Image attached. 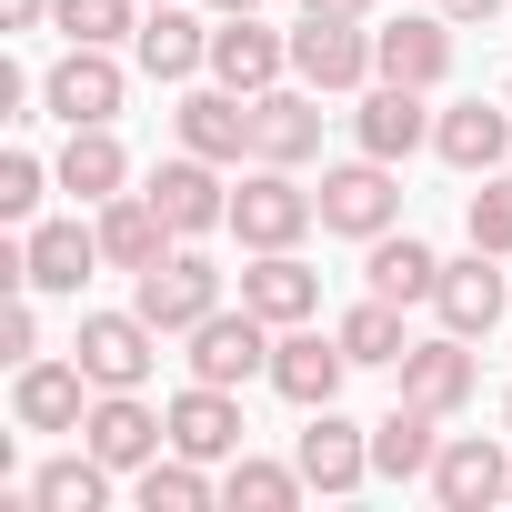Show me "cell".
Wrapping results in <instances>:
<instances>
[{"label":"cell","instance_id":"obj_1","mask_svg":"<svg viewBox=\"0 0 512 512\" xmlns=\"http://www.w3.org/2000/svg\"><path fill=\"white\" fill-rule=\"evenodd\" d=\"M312 221H322V191H302L282 161H262V171L231 191V231H241V251H292Z\"/></svg>","mask_w":512,"mask_h":512},{"label":"cell","instance_id":"obj_2","mask_svg":"<svg viewBox=\"0 0 512 512\" xmlns=\"http://www.w3.org/2000/svg\"><path fill=\"white\" fill-rule=\"evenodd\" d=\"M141 292H131V312L151 322V332H191V322H211L221 312V272L201 262V251H161L151 272H131Z\"/></svg>","mask_w":512,"mask_h":512},{"label":"cell","instance_id":"obj_3","mask_svg":"<svg viewBox=\"0 0 512 512\" xmlns=\"http://www.w3.org/2000/svg\"><path fill=\"white\" fill-rule=\"evenodd\" d=\"M181 342H191V382H221V392H231V382H251V372H272V322L251 312V302H241V312L221 302V312H211V322H191Z\"/></svg>","mask_w":512,"mask_h":512},{"label":"cell","instance_id":"obj_4","mask_svg":"<svg viewBox=\"0 0 512 512\" xmlns=\"http://www.w3.org/2000/svg\"><path fill=\"white\" fill-rule=\"evenodd\" d=\"M402 221V191H392V161H342V171H322V231H342V241H382Z\"/></svg>","mask_w":512,"mask_h":512},{"label":"cell","instance_id":"obj_5","mask_svg":"<svg viewBox=\"0 0 512 512\" xmlns=\"http://www.w3.org/2000/svg\"><path fill=\"white\" fill-rule=\"evenodd\" d=\"M71 352H81L91 392H141V382H151V362H161V332H151L141 312H91Z\"/></svg>","mask_w":512,"mask_h":512},{"label":"cell","instance_id":"obj_6","mask_svg":"<svg viewBox=\"0 0 512 512\" xmlns=\"http://www.w3.org/2000/svg\"><path fill=\"white\" fill-rule=\"evenodd\" d=\"M282 71H292V41L262 31V11H221V21H211V81H221V91L262 101Z\"/></svg>","mask_w":512,"mask_h":512},{"label":"cell","instance_id":"obj_7","mask_svg":"<svg viewBox=\"0 0 512 512\" xmlns=\"http://www.w3.org/2000/svg\"><path fill=\"white\" fill-rule=\"evenodd\" d=\"M292 71H302L312 91H362V81H382L372 31H362V21H322V11H302V31H292Z\"/></svg>","mask_w":512,"mask_h":512},{"label":"cell","instance_id":"obj_8","mask_svg":"<svg viewBox=\"0 0 512 512\" xmlns=\"http://www.w3.org/2000/svg\"><path fill=\"white\" fill-rule=\"evenodd\" d=\"M141 191L161 201V221H171L181 241H201V231H231V191H221V161H201V151L161 161V171H151Z\"/></svg>","mask_w":512,"mask_h":512},{"label":"cell","instance_id":"obj_9","mask_svg":"<svg viewBox=\"0 0 512 512\" xmlns=\"http://www.w3.org/2000/svg\"><path fill=\"white\" fill-rule=\"evenodd\" d=\"M342 372H352V352H342V332L322 342V332H302V322H292V332L272 342V372H262V382H272L282 402H302V412H322V402H342Z\"/></svg>","mask_w":512,"mask_h":512},{"label":"cell","instance_id":"obj_10","mask_svg":"<svg viewBox=\"0 0 512 512\" xmlns=\"http://www.w3.org/2000/svg\"><path fill=\"white\" fill-rule=\"evenodd\" d=\"M432 502H442V512H492V502H512V462H502V442H482V432L442 442V452H432Z\"/></svg>","mask_w":512,"mask_h":512},{"label":"cell","instance_id":"obj_11","mask_svg":"<svg viewBox=\"0 0 512 512\" xmlns=\"http://www.w3.org/2000/svg\"><path fill=\"white\" fill-rule=\"evenodd\" d=\"M41 101H51L71 131H91V121H111V111H121V61H111V51H91V41H71V51L51 61Z\"/></svg>","mask_w":512,"mask_h":512},{"label":"cell","instance_id":"obj_12","mask_svg":"<svg viewBox=\"0 0 512 512\" xmlns=\"http://www.w3.org/2000/svg\"><path fill=\"white\" fill-rule=\"evenodd\" d=\"M91 372H81V352L71 362H21V382H11V422L21 432H81L91 422Z\"/></svg>","mask_w":512,"mask_h":512},{"label":"cell","instance_id":"obj_13","mask_svg":"<svg viewBox=\"0 0 512 512\" xmlns=\"http://www.w3.org/2000/svg\"><path fill=\"white\" fill-rule=\"evenodd\" d=\"M81 442H91L111 472H141V462L171 442V412H151L141 392H101V402H91V422H81Z\"/></svg>","mask_w":512,"mask_h":512},{"label":"cell","instance_id":"obj_14","mask_svg":"<svg viewBox=\"0 0 512 512\" xmlns=\"http://www.w3.org/2000/svg\"><path fill=\"white\" fill-rule=\"evenodd\" d=\"M432 312H442V332H462V342H482V332L512 312V282L492 272V251H472V262H442V282H432Z\"/></svg>","mask_w":512,"mask_h":512},{"label":"cell","instance_id":"obj_15","mask_svg":"<svg viewBox=\"0 0 512 512\" xmlns=\"http://www.w3.org/2000/svg\"><path fill=\"white\" fill-rule=\"evenodd\" d=\"M352 141H362L372 161H412V151L432 141L422 91H412V81H372V91H362V111H352Z\"/></svg>","mask_w":512,"mask_h":512},{"label":"cell","instance_id":"obj_16","mask_svg":"<svg viewBox=\"0 0 512 512\" xmlns=\"http://www.w3.org/2000/svg\"><path fill=\"white\" fill-rule=\"evenodd\" d=\"M392 372H402V402H422V412H462V402H472V382H482V362H472V342H462V332L412 342Z\"/></svg>","mask_w":512,"mask_h":512},{"label":"cell","instance_id":"obj_17","mask_svg":"<svg viewBox=\"0 0 512 512\" xmlns=\"http://www.w3.org/2000/svg\"><path fill=\"white\" fill-rule=\"evenodd\" d=\"M292 462H302V482H312V492H362V482H372V432H362V422H342V412L322 402Z\"/></svg>","mask_w":512,"mask_h":512},{"label":"cell","instance_id":"obj_18","mask_svg":"<svg viewBox=\"0 0 512 512\" xmlns=\"http://www.w3.org/2000/svg\"><path fill=\"white\" fill-rule=\"evenodd\" d=\"M312 151H322V101H312V81H302V91H262V101H251V161L302 171Z\"/></svg>","mask_w":512,"mask_h":512},{"label":"cell","instance_id":"obj_19","mask_svg":"<svg viewBox=\"0 0 512 512\" xmlns=\"http://www.w3.org/2000/svg\"><path fill=\"white\" fill-rule=\"evenodd\" d=\"M241 302L262 312L272 332H292V322H312V312H322V272H312V262H292V251H251Z\"/></svg>","mask_w":512,"mask_h":512},{"label":"cell","instance_id":"obj_20","mask_svg":"<svg viewBox=\"0 0 512 512\" xmlns=\"http://www.w3.org/2000/svg\"><path fill=\"white\" fill-rule=\"evenodd\" d=\"M91 231H101V262H111V272H151L161 251L181 241V231L161 221V201H151V191H121V201H101V221H91Z\"/></svg>","mask_w":512,"mask_h":512},{"label":"cell","instance_id":"obj_21","mask_svg":"<svg viewBox=\"0 0 512 512\" xmlns=\"http://www.w3.org/2000/svg\"><path fill=\"white\" fill-rule=\"evenodd\" d=\"M91 272H101V231H81V221H41L21 241V282L31 292H81Z\"/></svg>","mask_w":512,"mask_h":512},{"label":"cell","instance_id":"obj_22","mask_svg":"<svg viewBox=\"0 0 512 512\" xmlns=\"http://www.w3.org/2000/svg\"><path fill=\"white\" fill-rule=\"evenodd\" d=\"M171 131H181V151H201V161H241L251 151V101L241 91H191L181 111H171Z\"/></svg>","mask_w":512,"mask_h":512},{"label":"cell","instance_id":"obj_23","mask_svg":"<svg viewBox=\"0 0 512 512\" xmlns=\"http://www.w3.org/2000/svg\"><path fill=\"white\" fill-rule=\"evenodd\" d=\"M171 452H191V462H231V452H241V402H231L221 382H191V392L171 402Z\"/></svg>","mask_w":512,"mask_h":512},{"label":"cell","instance_id":"obj_24","mask_svg":"<svg viewBox=\"0 0 512 512\" xmlns=\"http://www.w3.org/2000/svg\"><path fill=\"white\" fill-rule=\"evenodd\" d=\"M432 151L452 171H512V111H482V101L432 111Z\"/></svg>","mask_w":512,"mask_h":512},{"label":"cell","instance_id":"obj_25","mask_svg":"<svg viewBox=\"0 0 512 512\" xmlns=\"http://www.w3.org/2000/svg\"><path fill=\"white\" fill-rule=\"evenodd\" d=\"M131 51H141V71H151V81H191V71H211V31H201L191 11H171V0L131 31Z\"/></svg>","mask_w":512,"mask_h":512},{"label":"cell","instance_id":"obj_26","mask_svg":"<svg viewBox=\"0 0 512 512\" xmlns=\"http://www.w3.org/2000/svg\"><path fill=\"white\" fill-rule=\"evenodd\" d=\"M372 61H382V81L432 91L452 71V21H392V31H372Z\"/></svg>","mask_w":512,"mask_h":512},{"label":"cell","instance_id":"obj_27","mask_svg":"<svg viewBox=\"0 0 512 512\" xmlns=\"http://www.w3.org/2000/svg\"><path fill=\"white\" fill-rule=\"evenodd\" d=\"M432 422H442V412L392 402V412L372 422V472H382V482H432V452H442V442H432Z\"/></svg>","mask_w":512,"mask_h":512},{"label":"cell","instance_id":"obj_28","mask_svg":"<svg viewBox=\"0 0 512 512\" xmlns=\"http://www.w3.org/2000/svg\"><path fill=\"white\" fill-rule=\"evenodd\" d=\"M121 181H131V151L111 141V121L71 131V151H61V191H81V201H121Z\"/></svg>","mask_w":512,"mask_h":512},{"label":"cell","instance_id":"obj_29","mask_svg":"<svg viewBox=\"0 0 512 512\" xmlns=\"http://www.w3.org/2000/svg\"><path fill=\"white\" fill-rule=\"evenodd\" d=\"M101 502H111V462H101L91 442H81L71 462H41V472H31V512H101Z\"/></svg>","mask_w":512,"mask_h":512},{"label":"cell","instance_id":"obj_30","mask_svg":"<svg viewBox=\"0 0 512 512\" xmlns=\"http://www.w3.org/2000/svg\"><path fill=\"white\" fill-rule=\"evenodd\" d=\"M312 482H302V462H251V452H231V472H221V502L231 512H292Z\"/></svg>","mask_w":512,"mask_h":512},{"label":"cell","instance_id":"obj_31","mask_svg":"<svg viewBox=\"0 0 512 512\" xmlns=\"http://www.w3.org/2000/svg\"><path fill=\"white\" fill-rule=\"evenodd\" d=\"M432 282H442V262H432L412 231H382L372 241V292L382 302H432Z\"/></svg>","mask_w":512,"mask_h":512},{"label":"cell","instance_id":"obj_32","mask_svg":"<svg viewBox=\"0 0 512 512\" xmlns=\"http://www.w3.org/2000/svg\"><path fill=\"white\" fill-rule=\"evenodd\" d=\"M342 352H352V372L402 362V352H412V342H402V302H382V292H372V302H352V312H342Z\"/></svg>","mask_w":512,"mask_h":512},{"label":"cell","instance_id":"obj_33","mask_svg":"<svg viewBox=\"0 0 512 512\" xmlns=\"http://www.w3.org/2000/svg\"><path fill=\"white\" fill-rule=\"evenodd\" d=\"M131 482H141V512H201V502H211V472H201L191 452H151Z\"/></svg>","mask_w":512,"mask_h":512},{"label":"cell","instance_id":"obj_34","mask_svg":"<svg viewBox=\"0 0 512 512\" xmlns=\"http://www.w3.org/2000/svg\"><path fill=\"white\" fill-rule=\"evenodd\" d=\"M131 11H141V0H61V11H51V21H61L71 41H91V51H111L121 31H141Z\"/></svg>","mask_w":512,"mask_h":512},{"label":"cell","instance_id":"obj_35","mask_svg":"<svg viewBox=\"0 0 512 512\" xmlns=\"http://www.w3.org/2000/svg\"><path fill=\"white\" fill-rule=\"evenodd\" d=\"M462 231H472V251H492V262H512V171H502L492 191H472Z\"/></svg>","mask_w":512,"mask_h":512},{"label":"cell","instance_id":"obj_36","mask_svg":"<svg viewBox=\"0 0 512 512\" xmlns=\"http://www.w3.org/2000/svg\"><path fill=\"white\" fill-rule=\"evenodd\" d=\"M31 211H41V161L0 151V221H31Z\"/></svg>","mask_w":512,"mask_h":512},{"label":"cell","instance_id":"obj_37","mask_svg":"<svg viewBox=\"0 0 512 512\" xmlns=\"http://www.w3.org/2000/svg\"><path fill=\"white\" fill-rule=\"evenodd\" d=\"M0 352H11V362H41V312H31V292H11V312H0Z\"/></svg>","mask_w":512,"mask_h":512},{"label":"cell","instance_id":"obj_38","mask_svg":"<svg viewBox=\"0 0 512 512\" xmlns=\"http://www.w3.org/2000/svg\"><path fill=\"white\" fill-rule=\"evenodd\" d=\"M51 11H61V0H0V21H11V31H41Z\"/></svg>","mask_w":512,"mask_h":512},{"label":"cell","instance_id":"obj_39","mask_svg":"<svg viewBox=\"0 0 512 512\" xmlns=\"http://www.w3.org/2000/svg\"><path fill=\"white\" fill-rule=\"evenodd\" d=\"M302 11H322V21H362L372 0H302Z\"/></svg>","mask_w":512,"mask_h":512},{"label":"cell","instance_id":"obj_40","mask_svg":"<svg viewBox=\"0 0 512 512\" xmlns=\"http://www.w3.org/2000/svg\"><path fill=\"white\" fill-rule=\"evenodd\" d=\"M502 0H442V21H492Z\"/></svg>","mask_w":512,"mask_h":512},{"label":"cell","instance_id":"obj_41","mask_svg":"<svg viewBox=\"0 0 512 512\" xmlns=\"http://www.w3.org/2000/svg\"><path fill=\"white\" fill-rule=\"evenodd\" d=\"M211 11H262V0H211Z\"/></svg>","mask_w":512,"mask_h":512},{"label":"cell","instance_id":"obj_42","mask_svg":"<svg viewBox=\"0 0 512 512\" xmlns=\"http://www.w3.org/2000/svg\"><path fill=\"white\" fill-rule=\"evenodd\" d=\"M502 432H512V392H502Z\"/></svg>","mask_w":512,"mask_h":512},{"label":"cell","instance_id":"obj_43","mask_svg":"<svg viewBox=\"0 0 512 512\" xmlns=\"http://www.w3.org/2000/svg\"><path fill=\"white\" fill-rule=\"evenodd\" d=\"M141 11H161V0H141Z\"/></svg>","mask_w":512,"mask_h":512}]
</instances>
